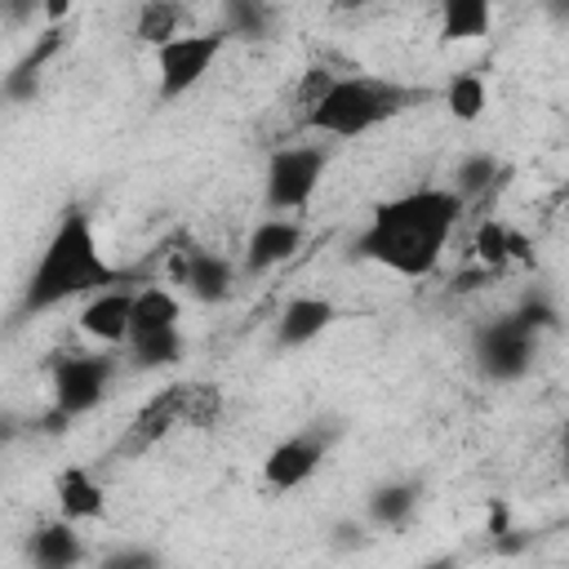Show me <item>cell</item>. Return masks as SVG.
Listing matches in <instances>:
<instances>
[{"mask_svg": "<svg viewBox=\"0 0 569 569\" xmlns=\"http://www.w3.org/2000/svg\"><path fill=\"white\" fill-rule=\"evenodd\" d=\"M467 200L453 187H413L382 204H373L365 231L356 236V253L391 276L422 280L440 267Z\"/></svg>", "mask_w": 569, "mask_h": 569, "instance_id": "1", "label": "cell"}, {"mask_svg": "<svg viewBox=\"0 0 569 569\" xmlns=\"http://www.w3.org/2000/svg\"><path fill=\"white\" fill-rule=\"evenodd\" d=\"M124 271L102 253L93 218L84 209H67L27 276L22 311H53L71 298H93L102 289H116Z\"/></svg>", "mask_w": 569, "mask_h": 569, "instance_id": "2", "label": "cell"}, {"mask_svg": "<svg viewBox=\"0 0 569 569\" xmlns=\"http://www.w3.org/2000/svg\"><path fill=\"white\" fill-rule=\"evenodd\" d=\"M222 413V391L209 382H169L124 422L116 440V458H142L178 427H213Z\"/></svg>", "mask_w": 569, "mask_h": 569, "instance_id": "3", "label": "cell"}, {"mask_svg": "<svg viewBox=\"0 0 569 569\" xmlns=\"http://www.w3.org/2000/svg\"><path fill=\"white\" fill-rule=\"evenodd\" d=\"M413 102V93L396 80L382 76H338L333 89L325 93V102L307 116V124L325 138H365L378 124L396 120L405 107Z\"/></svg>", "mask_w": 569, "mask_h": 569, "instance_id": "4", "label": "cell"}, {"mask_svg": "<svg viewBox=\"0 0 569 569\" xmlns=\"http://www.w3.org/2000/svg\"><path fill=\"white\" fill-rule=\"evenodd\" d=\"M556 320V311L547 302H525L507 316H493L489 325L476 329V369L493 382H516L529 373L533 351H538V333Z\"/></svg>", "mask_w": 569, "mask_h": 569, "instance_id": "5", "label": "cell"}, {"mask_svg": "<svg viewBox=\"0 0 569 569\" xmlns=\"http://www.w3.org/2000/svg\"><path fill=\"white\" fill-rule=\"evenodd\" d=\"M329 169V151L316 147V142H289V147H276L271 160H267V173H262V204L271 218H298L320 178Z\"/></svg>", "mask_w": 569, "mask_h": 569, "instance_id": "6", "label": "cell"}, {"mask_svg": "<svg viewBox=\"0 0 569 569\" xmlns=\"http://www.w3.org/2000/svg\"><path fill=\"white\" fill-rule=\"evenodd\" d=\"M227 44V31H187L178 40H169L164 49H156V80H160V102H173L182 93H191L209 67L218 62Z\"/></svg>", "mask_w": 569, "mask_h": 569, "instance_id": "7", "label": "cell"}, {"mask_svg": "<svg viewBox=\"0 0 569 569\" xmlns=\"http://www.w3.org/2000/svg\"><path fill=\"white\" fill-rule=\"evenodd\" d=\"M111 356L98 351H71L53 365V422H71L102 405L111 387Z\"/></svg>", "mask_w": 569, "mask_h": 569, "instance_id": "8", "label": "cell"}, {"mask_svg": "<svg viewBox=\"0 0 569 569\" xmlns=\"http://www.w3.org/2000/svg\"><path fill=\"white\" fill-rule=\"evenodd\" d=\"M325 449H329V440H325L320 431H293V436H284L280 445H271V453L262 458V480H267V489H271V493H293V489H302V485L320 471Z\"/></svg>", "mask_w": 569, "mask_h": 569, "instance_id": "9", "label": "cell"}, {"mask_svg": "<svg viewBox=\"0 0 569 569\" xmlns=\"http://www.w3.org/2000/svg\"><path fill=\"white\" fill-rule=\"evenodd\" d=\"M169 280L178 289H187L196 302H222L236 289V267H231V258H222L213 249L187 244L169 258Z\"/></svg>", "mask_w": 569, "mask_h": 569, "instance_id": "10", "label": "cell"}, {"mask_svg": "<svg viewBox=\"0 0 569 569\" xmlns=\"http://www.w3.org/2000/svg\"><path fill=\"white\" fill-rule=\"evenodd\" d=\"M133 298H138V289H124V284L84 298L80 320H76L80 333L93 338V342H102V347H124L129 342V329H133Z\"/></svg>", "mask_w": 569, "mask_h": 569, "instance_id": "11", "label": "cell"}, {"mask_svg": "<svg viewBox=\"0 0 569 569\" xmlns=\"http://www.w3.org/2000/svg\"><path fill=\"white\" fill-rule=\"evenodd\" d=\"M302 249V227H298V218H262V222H253V231H249V240H244V271L249 276H267V271H276V267H284L293 253Z\"/></svg>", "mask_w": 569, "mask_h": 569, "instance_id": "12", "label": "cell"}, {"mask_svg": "<svg viewBox=\"0 0 569 569\" xmlns=\"http://www.w3.org/2000/svg\"><path fill=\"white\" fill-rule=\"evenodd\" d=\"M338 320V307L329 302V298H316V293H298V298H289L284 302V311H280V320H276V347H307V342H316L329 325Z\"/></svg>", "mask_w": 569, "mask_h": 569, "instance_id": "13", "label": "cell"}, {"mask_svg": "<svg viewBox=\"0 0 569 569\" xmlns=\"http://www.w3.org/2000/svg\"><path fill=\"white\" fill-rule=\"evenodd\" d=\"M53 498H58V516L71 525L98 520L107 511V485L98 480L93 467H67L53 485Z\"/></svg>", "mask_w": 569, "mask_h": 569, "instance_id": "14", "label": "cell"}, {"mask_svg": "<svg viewBox=\"0 0 569 569\" xmlns=\"http://www.w3.org/2000/svg\"><path fill=\"white\" fill-rule=\"evenodd\" d=\"M27 556H31L36 569H76L84 560V538H80V529L71 520L53 516V520H44V525L31 529Z\"/></svg>", "mask_w": 569, "mask_h": 569, "instance_id": "15", "label": "cell"}, {"mask_svg": "<svg viewBox=\"0 0 569 569\" xmlns=\"http://www.w3.org/2000/svg\"><path fill=\"white\" fill-rule=\"evenodd\" d=\"M471 249H476V262L485 271H502L516 258H529V240L511 222H502V218H485L476 227V236H471Z\"/></svg>", "mask_w": 569, "mask_h": 569, "instance_id": "16", "label": "cell"}, {"mask_svg": "<svg viewBox=\"0 0 569 569\" xmlns=\"http://www.w3.org/2000/svg\"><path fill=\"white\" fill-rule=\"evenodd\" d=\"M178 320H182L178 293L164 289V284H142L138 298H133V329H129V338L160 333V329H178Z\"/></svg>", "mask_w": 569, "mask_h": 569, "instance_id": "17", "label": "cell"}, {"mask_svg": "<svg viewBox=\"0 0 569 569\" xmlns=\"http://www.w3.org/2000/svg\"><path fill=\"white\" fill-rule=\"evenodd\" d=\"M413 507H418V485L413 480H387L365 498V516L378 529H400L413 516Z\"/></svg>", "mask_w": 569, "mask_h": 569, "instance_id": "18", "label": "cell"}, {"mask_svg": "<svg viewBox=\"0 0 569 569\" xmlns=\"http://www.w3.org/2000/svg\"><path fill=\"white\" fill-rule=\"evenodd\" d=\"M493 27V9L485 0H445L440 4V40L445 44H462V40H480Z\"/></svg>", "mask_w": 569, "mask_h": 569, "instance_id": "19", "label": "cell"}, {"mask_svg": "<svg viewBox=\"0 0 569 569\" xmlns=\"http://www.w3.org/2000/svg\"><path fill=\"white\" fill-rule=\"evenodd\" d=\"M182 22H187V9H182V4H164V0H156V4H142V9H138L133 36H138L142 44H151V49H164L169 40L187 36Z\"/></svg>", "mask_w": 569, "mask_h": 569, "instance_id": "20", "label": "cell"}, {"mask_svg": "<svg viewBox=\"0 0 569 569\" xmlns=\"http://www.w3.org/2000/svg\"><path fill=\"white\" fill-rule=\"evenodd\" d=\"M445 107H449V116L462 120V124L480 120L485 107H489V89H485V80H480L476 71H458V76H449V84H445Z\"/></svg>", "mask_w": 569, "mask_h": 569, "instance_id": "21", "label": "cell"}, {"mask_svg": "<svg viewBox=\"0 0 569 569\" xmlns=\"http://www.w3.org/2000/svg\"><path fill=\"white\" fill-rule=\"evenodd\" d=\"M129 360L138 369H169L178 365L182 356V329H160V333H142V338H129Z\"/></svg>", "mask_w": 569, "mask_h": 569, "instance_id": "22", "label": "cell"}, {"mask_svg": "<svg viewBox=\"0 0 569 569\" xmlns=\"http://www.w3.org/2000/svg\"><path fill=\"white\" fill-rule=\"evenodd\" d=\"M333 80H338V71H329L325 62H316V67H307V71L298 76V84H293V107L302 111V120L325 102V93L333 89Z\"/></svg>", "mask_w": 569, "mask_h": 569, "instance_id": "23", "label": "cell"}, {"mask_svg": "<svg viewBox=\"0 0 569 569\" xmlns=\"http://www.w3.org/2000/svg\"><path fill=\"white\" fill-rule=\"evenodd\" d=\"M493 178H498V160H493V156H467V160L458 164V187H453V191H458L462 200H471V196L485 191Z\"/></svg>", "mask_w": 569, "mask_h": 569, "instance_id": "24", "label": "cell"}, {"mask_svg": "<svg viewBox=\"0 0 569 569\" xmlns=\"http://www.w3.org/2000/svg\"><path fill=\"white\" fill-rule=\"evenodd\" d=\"M98 569H160V556H156L151 547L129 542V547H111V551L98 560Z\"/></svg>", "mask_w": 569, "mask_h": 569, "instance_id": "25", "label": "cell"}, {"mask_svg": "<svg viewBox=\"0 0 569 569\" xmlns=\"http://www.w3.org/2000/svg\"><path fill=\"white\" fill-rule=\"evenodd\" d=\"M227 36H258L262 22H267V9L258 4H227Z\"/></svg>", "mask_w": 569, "mask_h": 569, "instance_id": "26", "label": "cell"}, {"mask_svg": "<svg viewBox=\"0 0 569 569\" xmlns=\"http://www.w3.org/2000/svg\"><path fill=\"white\" fill-rule=\"evenodd\" d=\"M418 569H458V560H453V556H436V560H427V565H418Z\"/></svg>", "mask_w": 569, "mask_h": 569, "instance_id": "27", "label": "cell"}, {"mask_svg": "<svg viewBox=\"0 0 569 569\" xmlns=\"http://www.w3.org/2000/svg\"><path fill=\"white\" fill-rule=\"evenodd\" d=\"M560 453H565V462H569V418H565V427H560Z\"/></svg>", "mask_w": 569, "mask_h": 569, "instance_id": "28", "label": "cell"}]
</instances>
